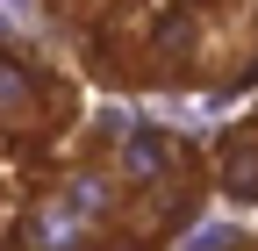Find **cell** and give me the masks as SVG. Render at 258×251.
<instances>
[{
    "label": "cell",
    "mask_w": 258,
    "mask_h": 251,
    "mask_svg": "<svg viewBox=\"0 0 258 251\" xmlns=\"http://www.w3.org/2000/svg\"><path fill=\"white\" fill-rule=\"evenodd\" d=\"M29 251H108V230L86 223L72 201L43 194L36 208H29Z\"/></svg>",
    "instance_id": "cell-1"
},
{
    "label": "cell",
    "mask_w": 258,
    "mask_h": 251,
    "mask_svg": "<svg viewBox=\"0 0 258 251\" xmlns=\"http://www.w3.org/2000/svg\"><path fill=\"white\" fill-rule=\"evenodd\" d=\"M50 194H57V201H72L86 223H101V230H115V215H122V179L101 172V165H86V172H72V179H57Z\"/></svg>",
    "instance_id": "cell-2"
},
{
    "label": "cell",
    "mask_w": 258,
    "mask_h": 251,
    "mask_svg": "<svg viewBox=\"0 0 258 251\" xmlns=\"http://www.w3.org/2000/svg\"><path fill=\"white\" fill-rule=\"evenodd\" d=\"M179 165V151H172V137H158V130H122V158H115V179H129V186H158Z\"/></svg>",
    "instance_id": "cell-3"
},
{
    "label": "cell",
    "mask_w": 258,
    "mask_h": 251,
    "mask_svg": "<svg viewBox=\"0 0 258 251\" xmlns=\"http://www.w3.org/2000/svg\"><path fill=\"white\" fill-rule=\"evenodd\" d=\"M222 179H230V194L258 201V122H251V130H237L230 144H222Z\"/></svg>",
    "instance_id": "cell-4"
},
{
    "label": "cell",
    "mask_w": 258,
    "mask_h": 251,
    "mask_svg": "<svg viewBox=\"0 0 258 251\" xmlns=\"http://www.w3.org/2000/svg\"><path fill=\"white\" fill-rule=\"evenodd\" d=\"M43 115V86L22 65H0V122H36Z\"/></svg>",
    "instance_id": "cell-5"
}]
</instances>
